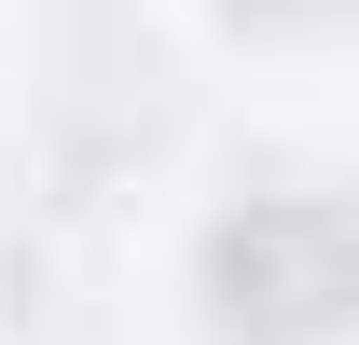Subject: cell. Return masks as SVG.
<instances>
[{"label":"cell","mask_w":359,"mask_h":345,"mask_svg":"<svg viewBox=\"0 0 359 345\" xmlns=\"http://www.w3.org/2000/svg\"><path fill=\"white\" fill-rule=\"evenodd\" d=\"M208 304L235 345H318L359 318V208L346 194H249L208 235Z\"/></svg>","instance_id":"obj_1"},{"label":"cell","mask_w":359,"mask_h":345,"mask_svg":"<svg viewBox=\"0 0 359 345\" xmlns=\"http://www.w3.org/2000/svg\"><path fill=\"white\" fill-rule=\"evenodd\" d=\"M263 14H346V0H263Z\"/></svg>","instance_id":"obj_2"}]
</instances>
